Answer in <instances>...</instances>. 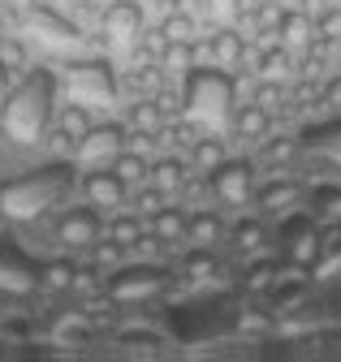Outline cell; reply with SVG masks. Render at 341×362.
I'll return each mask as SVG.
<instances>
[{
    "mask_svg": "<svg viewBox=\"0 0 341 362\" xmlns=\"http://www.w3.org/2000/svg\"><path fill=\"white\" fill-rule=\"evenodd\" d=\"M57 104H61V74L48 65H30L0 100V139H9L13 147L44 143Z\"/></svg>",
    "mask_w": 341,
    "mask_h": 362,
    "instance_id": "cell-1",
    "label": "cell"
},
{
    "mask_svg": "<svg viewBox=\"0 0 341 362\" xmlns=\"http://www.w3.org/2000/svg\"><path fill=\"white\" fill-rule=\"evenodd\" d=\"M78 186V168L74 160H48L39 168H26L9 181H0V220L9 224H39L48 211H57Z\"/></svg>",
    "mask_w": 341,
    "mask_h": 362,
    "instance_id": "cell-2",
    "label": "cell"
},
{
    "mask_svg": "<svg viewBox=\"0 0 341 362\" xmlns=\"http://www.w3.org/2000/svg\"><path fill=\"white\" fill-rule=\"evenodd\" d=\"M173 285H178V267H168V263H156V259L117 263L112 272H104V302L134 310V306H147V302L164 298Z\"/></svg>",
    "mask_w": 341,
    "mask_h": 362,
    "instance_id": "cell-3",
    "label": "cell"
},
{
    "mask_svg": "<svg viewBox=\"0 0 341 362\" xmlns=\"http://www.w3.org/2000/svg\"><path fill=\"white\" fill-rule=\"evenodd\" d=\"M182 90V112L178 117H190L199 129H212L221 112L229 117L233 112V86H229V69H216V65H190L178 82Z\"/></svg>",
    "mask_w": 341,
    "mask_h": 362,
    "instance_id": "cell-4",
    "label": "cell"
},
{
    "mask_svg": "<svg viewBox=\"0 0 341 362\" xmlns=\"http://www.w3.org/2000/svg\"><path fill=\"white\" fill-rule=\"evenodd\" d=\"M61 90L69 100L78 104H87L91 112L96 108H112L117 95H121V86H117V74L104 57H87V61H69L61 69Z\"/></svg>",
    "mask_w": 341,
    "mask_h": 362,
    "instance_id": "cell-5",
    "label": "cell"
},
{
    "mask_svg": "<svg viewBox=\"0 0 341 362\" xmlns=\"http://www.w3.org/2000/svg\"><path fill=\"white\" fill-rule=\"evenodd\" d=\"M281 255L289 267H316L324 259V224L303 211V207H294L285 211V224H281Z\"/></svg>",
    "mask_w": 341,
    "mask_h": 362,
    "instance_id": "cell-6",
    "label": "cell"
},
{
    "mask_svg": "<svg viewBox=\"0 0 341 362\" xmlns=\"http://www.w3.org/2000/svg\"><path fill=\"white\" fill-rule=\"evenodd\" d=\"M207 194L225 211H246L255 199V160H221L216 168H207Z\"/></svg>",
    "mask_w": 341,
    "mask_h": 362,
    "instance_id": "cell-7",
    "label": "cell"
},
{
    "mask_svg": "<svg viewBox=\"0 0 341 362\" xmlns=\"http://www.w3.org/2000/svg\"><path fill=\"white\" fill-rule=\"evenodd\" d=\"M100 233H104V211L100 207H91L87 199L82 203H61V216L52 220V238H57L61 250H78L82 255Z\"/></svg>",
    "mask_w": 341,
    "mask_h": 362,
    "instance_id": "cell-8",
    "label": "cell"
},
{
    "mask_svg": "<svg viewBox=\"0 0 341 362\" xmlns=\"http://www.w3.org/2000/svg\"><path fill=\"white\" fill-rule=\"evenodd\" d=\"M125 147H130V129H125V121H96L78 139V147H74L69 160H74V168H104Z\"/></svg>",
    "mask_w": 341,
    "mask_h": 362,
    "instance_id": "cell-9",
    "label": "cell"
},
{
    "mask_svg": "<svg viewBox=\"0 0 341 362\" xmlns=\"http://www.w3.org/2000/svg\"><path fill=\"white\" fill-rule=\"evenodd\" d=\"M147 30V9L143 0H108L100 9V35L112 48H130V43Z\"/></svg>",
    "mask_w": 341,
    "mask_h": 362,
    "instance_id": "cell-10",
    "label": "cell"
},
{
    "mask_svg": "<svg viewBox=\"0 0 341 362\" xmlns=\"http://www.w3.org/2000/svg\"><path fill=\"white\" fill-rule=\"evenodd\" d=\"M39 293V259L22 246L0 242V298H30Z\"/></svg>",
    "mask_w": 341,
    "mask_h": 362,
    "instance_id": "cell-11",
    "label": "cell"
},
{
    "mask_svg": "<svg viewBox=\"0 0 341 362\" xmlns=\"http://www.w3.org/2000/svg\"><path fill=\"white\" fill-rule=\"evenodd\" d=\"M82 199H87L91 207H100L104 216L108 211H117V207H125V199H130V186L104 164V168H78V186H74Z\"/></svg>",
    "mask_w": 341,
    "mask_h": 362,
    "instance_id": "cell-12",
    "label": "cell"
},
{
    "mask_svg": "<svg viewBox=\"0 0 341 362\" xmlns=\"http://www.w3.org/2000/svg\"><path fill=\"white\" fill-rule=\"evenodd\" d=\"M307 190H303V181L298 177H272V181H255V207H260L264 216H285L294 207H303Z\"/></svg>",
    "mask_w": 341,
    "mask_h": 362,
    "instance_id": "cell-13",
    "label": "cell"
},
{
    "mask_svg": "<svg viewBox=\"0 0 341 362\" xmlns=\"http://www.w3.org/2000/svg\"><path fill=\"white\" fill-rule=\"evenodd\" d=\"M199 48L207 52V61L216 65V69H238V65L246 61V48H250V43H246V30H242V26H216V30L199 43Z\"/></svg>",
    "mask_w": 341,
    "mask_h": 362,
    "instance_id": "cell-14",
    "label": "cell"
},
{
    "mask_svg": "<svg viewBox=\"0 0 341 362\" xmlns=\"http://www.w3.org/2000/svg\"><path fill=\"white\" fill-rule=\"evenodd\" d=\"M164 121H168V112L160 108L156 95H139L125 108V129H130V139H143V143H160Z\"/></svg>",
    "mask_w": 341,
    "mask_h": 362,
    "instance_id": "cell-15",
    "label": "cell"
},
{
    "mask_svg": "<svg viewBox=\"0 0 341 362\" xmlns=\"http://www.w3.org/2000/svg\"><path fill=\"white\" fill-rule=\"evenodd\" d=\"M225 229H229L225 207H195L186 216V242L190 246H216V242H225Z\"/></svg>",
    "mask_w": 341,
    "mask_h": 362,
    "instance_id": "cell-16",
    "label": "cell"
},
{
    "mask_svg": "<svg viewBox=\"0 0 341 362\" xmlns=\"http://www.w3.org/2000/svg\"><path fill=\"white\" fill-rule=\"evenodd\" d=\"M225 238H229V246H233L238 255H260V250L268 246V224H264V216H250V211H238V216L229 220V229H225Z\"/></svg>",
    "mask_w": 341,
    "mask_h": 362,
    "instance_id": "cell-17",
    "label": "cell"
},
{
    "mask_svg": "<svg viewBox=\"0 0 341 362\" xmlns=\"http://www.w3.org/2000/svg\"><path fill=\"white\" fill-rule=\"evenodd\" d=\"M272 35H277V43H285L289 52H303V48H311V39H316V22H311L307 9H281Z\"/></svg>",
    "mask_w": 341,
    "mask_h": 362,
    "instance_id": "cell-18",
    "label": "cell"
},
{
    "mask_svg": "<svg viewBox=\"0 0 341 362\" xmlns=\"http://www.w3.org/2000/svg\"><path fill=\"white\" fill-rule=\"evenodd\" d=\"M268 129H272V112H268V108H260L255 100L233 104V112H229V134H233V139H242V143H260Z\"/></svg>",
    "mask_w": 341,
    "mask_h": 362,
    "instance_id": "cell-19",
    "label": "cell"
},
{
    "mask_svg": "<svg viewBox=\"0 0 341 362\" xmlns=\"http://www.w3.org/2000/svg\"><path fill=\"white\" fill-rule=\"evenodd\" d=\"M178 276L186 285H207V281H216L221 276V255L216 246H190L182 259H178Z\"/></svg>",
    "mask_w": 341,
    "mask_h": 362,
    "instance_id": "cell-20",
    "label": "cell"
},
{
    "mask_svg": "<svg viewBox=\"0 0 341 362\" xmlns=\"http://www.w3.org/2000/svg\"><path fill=\"white\" fill-rule=\"evenodd\" d=\"M186 177H190V160H182V156H156V160L147 164V181H151L156 190H164L168 199L182 194Z\"/></svg>",
    "mask_w": 341,
    "mask_h": 362,
    "instance_id": "cell-21",
    "label": "cell"
},
{
    "mask_svg": "<svg viewBox=\"0 0 341 362\" xmlns=\"http://www.w3.org/2000/svg\"><path fill=\"white\" fill-rule=\"evenodd\" d=\"M91 125H96L91 108H87V104H78V100H65V104H57V112H52V129L61 134L69 147H78V139H82V134H87Z\"/></svg>",
    "mask_w": 341,
    "mask_h": 362,
    "instance_id": "cell-22",
    "label": "cell"
},
{
    "mask_svg": "<svg viewBox=\"0 0 341 362\" xmlns=\"http://www.w3.org/2000/svg\"><path fill=\"white\" fill-rule=\"evenodd\" d=\"M104 238L121 242L125 250H134V246L147 238V220H143L134 207H130V211H121V207H117V211H108V216H104Z\"/></svg>",
    "mask_w": 341,
    "mask_h": 362,
    "instance_id": "cell-23",
    "label": "cell"
},
{
    "mask_svg": "<svg viewBox=\"0 0 341 362\" xmlns=\"http://www.w3.org/2000/svg\"><path fill=\"white\" fill-rule=\"evenodd\" d=\"M186 216H190V211L164 203L160 211H151V216H143V220H147V233H151V238H160V242H168V246H182V242H186Z\"/></svg>",
    "mask_w": 341,
    "mask_h": 362,
    "instance_id": "cell-24",
    "label": "cell"
},
{
    "mask_svg": "<svg viewBox=\"0 0 341 362\" xmlns=\"http://www.w3.org/2000/svg\"><path fill=\"white\" fill-rule=\"evenodd\" d=\"M74 272H78V263H74L69 255H61V259H44V263H39V293L65 298V293L74 289Z\"/></svg>",
    "mask_w": 341,
    "mask_h": 362,
    "instance_id": "cell-25",
    "label": "cell"
},
{
    "mask_svg": "<svg viewBox=\"0 0 341 362\" xmlns=\"http://www.w3.org/2000/svg\"><path fill=\"white\" fill-rule=\"evenodd\" d=\"M229 151H225V139H216V129H207V134H199V139L186 147V160H190V168H199V173H207V168H216L221 160H225Z\"/></svg>",
    "mask_w": 341,
    "mask_h": 362,
    "instance_id": "cell-26",
    "label": "cell"
},
{
    "mask_svg": "<svg viewBox=\"0 0 341 362\" xmlns=\"http://www.w3.org/2000/svg\"><path fill=\"white\" fill-rule=\"evenodd\" d=\"M35 332H39V324H35L30 310H5L0 315V341L26 345V341H35Z\"/></svg>",
    "mask_w": 341,
    "mask_h": 362,
    "instance_id": "cell-27",
    "label": "cell"
},
{
    "mask_svg": "<svg viewBox=\"0 0 341 362\" xmlns=\"http://www.w3.org/2000/svg\"><path fill=\"white\" fill-rule=\"evenodd\" d=\"M156 30H160L168 43H190V39H199V22H195L190 9H168Z\"/></svg>",
    "mask_w": 341,
    "mask_h": 362,
    "instance_id": "cell-28",
    "label": "cell"
},
{
    "mask_svg": "<svg viewBox=\"0 0 341 362\" xmlns=\"http://www.w3.org/2000/svg\"><path fill=\"white\" fill-rule=\"evenodd\" d=\"M125 255H130V250H125L121 242H112V238H96L87 250H82V263H91V267H100V272H112L117 263H125Z\"/></svg>",
    "mask_w": 341,
    "mask_h": 362,
    "instance_id": "cell-29",
    "label": "cell"
},
{
    "mask_svg": "<svg viewBox=\"0 0 341 362\" xmlns=\"http://www.w3.org/2000/svg\"><path fill=\"white\" fill-rule=\"evenodd\" d=\"M147 164H151V160H147V156H143V151L130 143L125 151H117V160H112L108 168H112V173L125 181V186H139V181H147Z\"/></svg>",
    "mask_w": 341,
    "mask_h": 362,
    "instance_id": "cell-30",
    "label": "cell"
},
{
    "mask_svg": "<svg viewBox=\"0 0 341 362\" xmlns=\"http://www.w3.org/2000/svg\"><path fill=\"white\" fill-rule=\"evenodd\" d=\"M277 272H281V267H277L272 259H255V263L246 267V276H242V289H246V293H268V289L277 285Z\"/></svg>",
    "mask_w": 341,
    "mask_h": 362,
    "instance_id": "cell-31",
    "label": "cell"
},
{
    "mask_svg": "<svg viewBox=\"0 0 341 362\" xmlns=\"http://www.w3.org/2000/svg\"><path fill=\"white\" fill-rule=\"evenodd\" d=\"M294 156H298V139H268V134H264V139H260V156H255V160L285 168Z\"/></svg>",
    "mask_w": 341,
    "mask_h": 362,
    "instance_id": "cell-32",
    "label": "cell"
},
{
    "mask_svg": "<svg viewBox=\"0 0 341 362\" xmlns=\"http://www.w3.org/2000/svg\"><path fill=\"white\" fill-rule=\"evenodd\" d=\"M0 61H5L13 74H26V69H30V48H26V39L0 30Z\"/></svg>",
    "mask_w": 341,
    "mask_h": 362,
    "instance_id": "cell-33",
    "label": "cell"
},
{
    "mask_svg": "<svg viewBox=\"0 0 341 362\" xmlns=\"http://www.w3.org/2000/svg\"><path fill=\"white\" fill-rule=\"evenodd\" d=\"M311 203H316L320 224H341V186H320V190H311Z\"/></svg>",
    "mask_w": 341,
    "mask_h": 362,
    "instance_id": "cell-34",
    "label": "cell"
},
{
    "mask_svg": "<svg viewBox=\"0 0 341 362\" xmlns=\"http://www.w3.org/2000/svg\"><path fill=\"white\" fill-rule=\"evenodd\" d=\"M125 203H130L139 216H151V211H160V207L168 203V194H164V190H156L151 181H139V186H130V199H125Z\"/></svg>",
    "mask_w": 341,
    "mask_h": 362,
    "instance_id": "cell-35",
    "label": "cell"
},
{
    "mask_svg": "<svg viewBox=\"0 0 341 362\" xmlns=\"http://www.w3.org/2000/svg\"><path fill=\"white\" fill-rule=\"evenodd\" d=\"M203 13L212 18V26H238L242 0H203Z\"/></svg>",
    "mask_w": 341,
    "mask_h": 362,
    "instance_id": "cell-36",
    "label": "cell"
},
{
    "mask_svg": "<svg viewBox=\"0 0 341 362\" xmlns=\"http://www.w3.org/2000/svg\"><path fill=\"white\" fill-rule=\"evenodd\" d=\"M117 345H130V349H160L164 337L151 328H117Z\"/></svg>",
    "mask_w": 341,
    "mask_h": 362,
    "instance_id": "cell-37",
    "label": "cell"
},
{
    "mask_svg": "<svg viewBox=\"0 0 341 362\" xmlns=\"http://www.w3.org/2000/svg\"><path fill=\"white\" fill-rule=\"evenodd\" d=\"M316 22V39H341V9H324L320 18H311Z\"/></svg>",
    "mask_w": 341,
    "mask_h": 362,
    "instance_id": "cell-38",
    "label": "cell"
},
{
    "mask_svg": "<svg viewBox=\"0 0 341 362\" xmlns=\"http://www.w3.org/2000/svg\"><path fill=\"white\" fill-rule=\"evenodd\" d=\"M268 328H272V315H268V310H250V306H246V310L238 315V332H268Z\"/></svg>",
    "mask_w": 341,
    "mask_h": 362,
    "instance_id": "cell-39",
    "label": "cell"
},
{
    "mask_svg": "<svg viewBox=\"0 0 341 362\" xmlns=\"http://www.w3.org/2000/svg\"><path fill=\"white\" fill-rule=\"evenodd\" d=\"M320 104H333V108H341V74H337L333 82H324V86H320Z\"/></svg>",
    "mask_w": 341,
    "mask_h": 362,
    "instance_id": "cell-40",
    "label": "cell"
},
{
    "mask_svg": "<svg viewBox=\"0 0 341 362\" xmlns=\"http://www.w3.org/2000/svg\"><path fill=\"white\" fill-rule=\"evenodd\" d=\"M18 78H22V74H13V69H9L5 61H0V100H5L9 90H13V82H18Z\"/></svg>",
    "mask_w": 341,
    "mask_h": 362,
    "instance_id": "cell-41",
    "label": "cell"
},
{
    "mask_svg": "<svg viewBox=\"0 0 341 362\" xmlns=\"http://www.w3.org/2000/svg\"><path fill=\"white\" fill-rule=\"evenodd\" d=\"M69 9H96V0H69Z\"/></svg>",
    "mask_w": 341,
    "mask_h": 362,
    "instance_id": "cell-42",
    "label": "cell"
},
{
    "mask_svg": "<svg viewBox=\"0 0 341 362\" xmlns=\"http://www.w3.org/2000/svg\"><path fill=\"white\" fill-rule=\"evenodd\" d=\"M48 5H57V9H69V0H48Z\"/></svg>",
    "mask_w": 341,
    "mask_h": 362,
    "instance_id": "cell-43",
    "label": "cell"
},
{
    "mask_svg": "<svg viewBox=\"0 0 341 362\" xmlns=\"http://www.w3.org/2000/svg\"><path fill=\"white\" fill-rule=\"evenodd\" d=\"M0 30H5V22H0Z\"/></svg>",
    "mask_w": 341,
    "mask_h": 362,
    "instance_id": "cell-44",
    "label": "cell"
},
{
    "mask_svg": "<svg viewBox=\"0 0 341 362\" xmlns=\"http://www.w3.org/2000/svg\"><path fill=\"white\" fill-rule=\"evenodd\" d=\"M281 5H285V0H281Z\"/></svg>",
    "mask_w": 341,
    "mask_h": 362,
    "instance_id": "cell-45",
    "label": "cell"
}]
</instances>
